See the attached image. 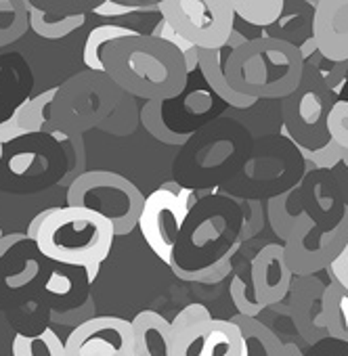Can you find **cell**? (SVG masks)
<instances>
[{
	"mask_svg": "<svg viewBox=\"0 0 348 356\" xmlns=\"http://www.w3.org/2000/svg\"><path fill=\"white\" fill-rule=\"evenodd\" d=\"M235 17L244 19L252 28H273L283 11L285 3L283 0H229Z\"/></svg>",
	"mask_w": 348,
	"mask_h": 356,
	"instance_id": "cell-27",
	"label": "cell"
},
{
	"mask_svg": "<svg viewBox=\"0 0 348 356\" xmlns=\"http://www.w3.org/2000/svg\"><path fill=\"white\" fill-rule=\"evenodd\" d=\"M19 136H24V132L17 128V124L11 118L7 122H0V145L11 143V140H15Z\"/></svg>",
	"mask_w": 348,
	"mask_h": 356,
	"instance_id": "cell-39",
	"label": "cell"
},
{
	"mask_svg": "<svg viewBox=\"0 0 348 356\" xmlns=\"http://www.w3.org/2000/svg\"><path fill=\"white\" fill-rule=\"evenodd\" d=\"M304 356H348V343L333 339V337H325V339L313 343Z\"/></svg>",
	"mask_w": 348,
	"mask_h": 356,
	"instance_id": "cell-36",
	"label": "cell"
},
{
	"mask_svg": "<svg viewBox=\"0 0 348 356\" xmlns=\"http://www.w3.org/2000/svg\"><path fill=\"white\" fill-rule=\"evenodd\" d=\"M198 202L200 200L196 197V191L181 187L177 181L164 183L147 195L139 218V231L145 243L164 264H172L179 235Z\"/></svg>",
	"mask_w": 348,
	"mask_h": 356,
	"instance_id": "cell-11",
	"label": "cell"
},
{
	"mask_svg": "<svg viewBox=\"0 0 348 356\" xmlns=\"http://www.w3.org/2000/svg\"><path fill=\"white\" fill-rule=\"evenodd\" d=\"M304 157L298 147L283 134L254 140L252 155L237 178L223 187L231 197L258 202L262 197H281L304 176Z\"/></svg>",
	"mask_w": 348,
	"mask_h": 356,
	"instance_id": "cell-6",
	"label": "cell"
},
{
	"mask_svg": "<svg viewBox=\"0 0 348 356\" xmlns=\"http://www.w3.org/2000/svg\"><path fill=\"white\" fill-rule=\"evenodd\" d=\"M333 107L331 90L319 72L306 63L298 90L283 99V136H287L300 153L319 151L331 143L329 111Z\"/></svg>",
	"mask_w": 348,
	"mask_h": 356,
	"instance_id": "cell-9",
	"label": "cell"
},
{
	"mask_svg": "<svg viewBox=\"0 0 348 356\" xmlns=\"http://www.w3.org/2000/svg\"><path fill=\"white\" fill-rule=\"evenodd\" d=\"M244 356H246V348H244Z\"/></svg>",
	"mask_w": 348,
	"mask_h": 356,
	"instance_id": "cell-44",
	"label": "cell"
},
{
	"mask_svg": "<svg viewBox=\"0 0 348 356\" xmlns=\"http://www.w3.org/2000/svg\"><path fill=\"white\" fill-rule=\"evenodd\" d=\"M298 197H300V193L294 189V191H290V193H285V195H281V197L271 200L269 218H271V225H273L275 233H277L283 241H287V239L304 225V220L310 216V214L306 212V208H302V210H298V212H292V210H294L292 204H294V200H298Z\"/></svg>",
	"mask_w": 348,
	"mask_h": 356,
	"instance_id": "cell-28",
	"label": "cell"
},
{
	"mask_svg": "<svg viewBox=\"0 0 348 356\" xmlns=\"http://www.w3.org/2000/svg\"><path fill=\"white\" fill-rule=\"evenodd\" d=\"M120 88L105 74L82 72L59 86L55 101L57 128L74 134L99 128L113 111Z\"/></svg>",
	"mask_w": 348,
	"mask_h": 356,
	"instance_id": "cell-10",
	"label": "cell"
},
{
	"mask_svg": "<svg viewBox=\"0 0 348 356\" xmlns=\"http://www.w3.org/2000/svg\"><path fill=\"white\" fill-rule=\"evenodd\" d=\"M233 53L231 47H225L221 51H200V74L210 86V90L229 107L233 109H250L258 101L250 99L246 95H239L229 78H227V59Z\"/></svg>",
	"mask_w": 348,
	"mask_h": 356,
	"instance_id": "cell-20",
	"label": "cell"
},
{
	"mask_svg": "<svg viewBox=\"0 0 348 356\" xmlns=\"http://www.w3.org/2000/svg\"><path fill=\"white\" fill-rule=\"evenodd\" d=\"M229 291H231V298H233V304L237 308V312L242 316H250V318H256L264 308L258 304L254 291H252V283L244 281L242 275L233 277L231 285H229Z\"/></svg>",
	"mask_w": 348,
	"mask_h": 356,
	"instance_id": "cell-32",
	"label": "cell"
},
{
	"mask_svg": "<svg viewBox=\"0 0 348 356\" xmlns=\"http://www.w3.org/2000/svg\"><path fill=\"white\" fill-rule=\"evenodd\" d=\"M55 210H57V206H55V208H47V210H42V212H40V214L30 222V227H28V233H26V235H28V239H30L32 243H34V239H36V235H38L40 227L49 220V216H51Z\"/></svg>",
	"mask_w": 348,
	"mask_h": 356,
	"instance_id": "cell-40",
	"label": "cell"
},
{
	"mask_svg": "<svg viewBox=\"0 0 348 356\" xmlns=\"http://www.w3.org/2000/svg\"><path fill=\"white\" fill-rule=\"evenodd\" d=\"M11 352L13 356H68L65 341H61V337L51 327L36 335L17 333L13 337Z\"/></svg>",
	"mask_w": 348,
	"mask_h": 356,
	"instance_id": "cell-30",
	"label": "cell"
},
{
	"mask_svg": "<svg viewBox=\"0 0 348 356\" xmlns=\"http://www.w3.org/2000/svg\"><path fill=\"white\" fill-rule=\"evenodd\" d=\"M136 120H141V109H136L134 105V97H130L128 92H120L118 103L111 111V115L99 126V130L107 132V134H116V136H124L130 134L136 126Z\"/></svg>",
	"mask_w": 348,
	"mask_h": 356,
	"instance_id": "cell-31",
	"label": "cell"
},
{
	"mask_svg": "<svg viewBox=\"0 0 348 356\" xmlns=\"http://www.w3.org/2000/svg\"><path fill=\"white\" fill-rule=\"evenodd\" d=\"M166 19L200 51H221L235 34V13L229 0H161Z\"/></svg>",
	"mask_w": 348,
	"mask_h": 356,
	"instance_id": "cell-13",
	"label": "cell"
},
{
	"mask_svg": "<svg viewBox=\"0 0 348 356\" xmlns=\"http://www.w3.org/2000/svg\"><path fill=\"white\" fill-rule=\"evenodd\" d=\"M292 279L294 273L287 264L283 243H269L254 256L250 283L262 308L281 302L292 289Z\"/></svg>",
	"mask_w": 348,
	"mask_h": 356,
	"instance_id": "cell-16",
	"label": "cell"
},
{
	"mask_svg": "<svg viewBox=\"0 0 348 356\" xmlns=\"http://www.w3.org/2000/svg\"><path fill=\"white\" fill-rule=\"evenodd\" d=\"M246 239L244 208L227 193L202 197L189 212L172 254V273L183 281L216 283Z\"/></svg>",
	"mask_w": 348,
	"mask_h": 356,
	"instance_id": "cell-1",
	"label": "cell"
},
{
	"mask_svg": "<svg viewBox=\"0 0 348 356\" xmlns=\"http://www.w3.org/2000/svg\"><path fill=\"white\" fill-rule=\"evenodd\" d=\"M302 157L306 161H310L317 170H331L333 165H338L344 157V151L331 140L327 147L319 149V151H308V153H302Z\"/></svg>",
	"mask_w": 348,
	"mask_h": 356,
	"instance_id": "cell-34",
	"label": "cell"
},
{
	"mask_svg": "<svg viewBox=\"0 0 348 356\" xmlns=\"http://www.w3.org/2000/svg\"><path fill=\"white\" fill-rule=\"evenodd\" d=\"M105 74L134 99L157 101L181 95L189 82L185 57L151 34L124 38L105 53Z\"/></svg>",
	"mask_w": 348,
	"mask_h": 356,
	"instance_id": "cell-2",
	"label": "cell"
},
{
	"mask_svg": "<svg viewBox=\"0 0 348 356\" xmlns=\"http://www.w3.org/2000/svg\"><path fill=\"white\" fill-rule=\"evenodd\" d=\"M38 273H40V264H38L34 258H28L26 264H24V268L17 270V273H13V275H9V277L5 279V283H7V287H11V289H19V287L30 285V283L38 277Z\"/></svg>",
	"mask_w": 348,
	"mask_h": 356,
	"instance_id": "cell-35",
	"label": "cell"
},
{
	"mask_svg": "<svg viewBox=\"0 0 348 356\" xmlns=\"http://www.w3.org/2000/svg\"><path fill=\"white\" fill-rule=\"evenodd\" d=\"M233 321L242 331L246 356H290L287 346L258 318L237 314Z\"/></svg>",
	"mask_w": 348,
	"mask_h": 356,
	"instance_id": "cell-25",
	"label": "cell"
},
{
	"mask_svg": "<svg viewBox=\"0 0 348 356\" xmlns=\"http://www.w3.org/2000/svg\"><path fill=\"white\" fill-rule=\"evenodd\" d=\"M315 212L310 214L313 220L321 227L333 229L338 225H331L329 218H333V222H342L348 216V204L344 200L342 189L331 181V178L323 176V174H310L306 178L304 185V208H313Z\"/></svg>",
	"mask_w": 348,
	"mask_h": 356,
	"instance_id": "cell-19",
	"label": "cell"
},
{
	"mask_svg": "<svg viewBox=\"0 0 348 356\" xmlns=\"http://www.w3.org/2000/svg\"><path fill=\"white\" fill-rule=\"evenodd\" d=\"M323 314L329 337L348 343V291L333 279L325 285Z\"/></svg>",
	"mask_w": 348,
	"mask_h": 356,
	"instance_id": "cell-26",
	"label": "cell"
},
{
	"mask_svg": "<svg viewBox=\"0 0 348 356\" xmlns=\"http://www.w3.org/2000/svg\"><path fill=\"white\" fill-rule=\"evenodd\" d=\"M306 61L298 47L271 38H250L227 59V78L231 86L250 99H287L304 76Z\"/></svg>",
	"mask_w": 348,
	"mask_h": 356,
	"instance_id": "cell-5",
	"label": "cell"
},
{
	"mask_svg": "<svg viewBox=\"0 0 348 356\" xmlns=\"http://www.w3.org/2000/svg\"><path fill=\"white\" fill-rule=\"evenodd\" d=\"M174 356H244V337L233 318H214L204 304H189L170 321Z\"/></svg>",
	"mask_w": 348,
	"mask_h": 356,
	"instance_id": "cell-12",
	"label": "cell"
},
{
	"mask_svg": "<svg viewBox=\"0 0 348 356\" xmlns=\"http://www.w3.org/2000/svg\"><path fill=\"white\" fill-rule=\"evenodd\" d=\"M313 38L327 61L348 63V0L315 3Z\"/></svg>",
	"mask_w": 348,
	"mask_h": 356,
	"instance_id": "cell-17",
	"label": "cell"
},
{
	"mask_svg": "<svg viewBox=\"0 0 348 356\" xmlns=\"http://www.w3.org/2000/svg\"><path fill=\"white\" fill-rule=\"evenodd\" d=\"M3 147H5V145H0V159H3Z\"/></svg>",
	"mask_w": 348,
	"mask_h": 356,
	"instance_id": "cell-42",
	"label": "cell"
},
{
	"mask_svg": "<svg viewBox=\"0 0 348 356\" xmlns=\"http://www.w3.org/2000/svg\"><path fill=\"white\" fill-rule=\"evenodd\" d=\"M3 237H5V235H3V229H0V239H3Z\"/></svg>",
	"mask_w": 348,
	"mask_h": 356,
	"instance_id": "cell-43",
	"label": "cell"
},
{
	"mask_svg": "<svg viewBox=\"0 0 348 356\" xmlns=\"http://www.w3.org/2000/svg\"><path fill=\"white\" fill-rule=\"evenodd\" d=\"M254 149L250 130L233 120L219 118L198 130L172 161V176L181 187H225L242 174Z\"/></svg>",
	"mask_w": 348,
	"mask_h": 356,
	"instance_id": "cell-3",
	"label": "cell"
},
{
	"mask_svg": "<svg viewBox=\"0 0 348 356\" xmlns=\"http://www.w3.org/2000/svg\"><path fill=\"white\" fill-rule=\"evenodd\" d=\"M30 13V30L45 40H61L86 24L84 13H61L55 9H45L38 3L26 0Z\"/></svg>",
	"mask_w": 348,
	"mask_h": 356,
	"instance_id": "cell-23",
	"label": "cell"
},
{
	"mask_svg": "<svg viewBox=\"0 0 348 356\" xmlns=\"http://www.w3.org/2000/svg\"><path fill=\"white\" fill-rule=\"evenodd\" d=\"M348 245V216L333 229L321 227L308 216L304 225L283 243L285 258L296 277H310L331 262Z\"/></svg>",
	"mask_w": 348,
	"mask_h": 356,
	"instance_id": "cell-14",
	"label": "cell"
},
{
	"mask_svg": "<svg viewBox=\"0 0 348 356\" xmlns=\"http://www.w3.org/2000/svg\"><path fill=\"white\" fill-rule=\"evenodd\" d=\"M22 241H30L26 233H11V235H5L3 239H0V258H3L9 250H13L17 243Z\"/></svg>",
	"mask_w": 348,
	"mask_h": 356,
	"instance_id": "cell-41",
	"label": "cell"
},
{
	"mask_svg": "<svg viewBox=\"0 0 348 356\" xmlns=\"http://www.w3.org/2000/svg\"><path fill=\"white\" fill-rule=\"evenodd\" d=\"M59 95V86H53L32 99H26L11 115L17 128L26 134H53L57 130L55 122V101Z\"/></svg>",
	"mask_w": 348,
	"mask_h": 356,
	"instance_id": "cell-22",
	"label": "cell"
},
{
	"mask_svg": "<svg viewBox=\"0 0 348 356\" xmlns=\"http://www.w3.org/2000/svg\"><path fill=\"white\" fill-rule=\"evenodd\" d=\"M113 225L97 212L63 206L40 227L34 243L36 250L61 266L82 268L86 283H95L103 260H107L113 239Z\"/></svg>",
	"mask_w": 348,
	"mask_h": 356,
	"instance_id": "cell-4",
	"label": "cell"
},
{
	"mask_svg": "<svg viewBox=\"0 0 348 356\" xmlns=\"http://www.w3.org/2000/svg\"><path fill=\"white\" fill-rule=\"evenodd\" d=\"M134 356H174L172 327L155 310H143L132 318Z\"/></svg>",
	"mask_w": 348,
	"mask_h": 356,
	"instance_id": "cell-21",
	"label": "cell"
},
{
	"mask_svg": "<svg viewBox=\"0 0 348 356\" xmlns=\"http://www.w3.org/2000/svg\"><path fill=\"white\" fill-rule=\"evenodd\" d=\"M323 293L325 285L310 277H300L294 285V321L300 335L310 346L329 337L323 314Z\"/></svg>",
	"mask_w": 348,
	"mask_h": 356,
	"instance_id": "cell-18",
	"label": "cell"
},
{
	"mask_svg": "<svg viewBox=\"0 0 348 356\" xmlns=\"http://www.w3.org/2000/svg\"><path fill=\"white\" fill-rule=\"evenodd\" d=\"M329 270H331V279L338 281V283L348 291V245H346V248L342 250V254L331 262Z\"/></svg>",
	"mask_w": 348,
	"mask_h": 356,
	"instance_id": "cell-38",
	"label": "cell"
},
{
	"mask_svg": "<svg viewBox=\"0 0 348 356\" xmlns=\"http://www.w3.org/2000/svg\"><path fill=\"white\" fill-rule=\"evenodd\" d=\"M30 30V13L26 0H0V49L26 36Z\"/></svg>",
	"mask_w": 348,
	"mask_h": 356,
	"instance_id": "cell-29",
	"label": "cell"
},
{
	"mask_svg": "<svg viewBox=\"0 0 348 356\" xmlns=\"http://www.w3.org/2000/svg\"><path fill=\"white\" fill-rule=\"evenodd\" d=\"M139 34L141 32H136L128 26H118V24H103V26L93 28L88 32V36L84 40V49H82V61H84L86 70L95 72V74H105V53L109 51V47H113L116 42H120L124 38H132Z\"/></svg>",
	"mask_w": 348,
	"mask_h": 356,
	"instance_id": "cell-24",
	"label": "cell"
},
{
	"mask_svg": "<svg viewBox=\"0 0 348 356\" xmlns=\"http://www.w3.org/2000/svg\"><path fill=\"white\" fill-rule=\"evenodd\" d=\"M74 287H76L74 279L65 273H59V270H55L47 283V291H51L53 296H70L74 291Z\"/></svg>",
	"mask_w": 348,
	"mask_h": 356,
	"instance_id": "cell-37",
	"label": "cell"
},
{
	"mask_svg": "<svg viewBox=\"0 0 348 356\" xmlns=\"http://www.w3.org/2000/svg\"><path fill=\"white\" fill-rule=\"evenodd\" d=\"M68 206L97 212L113 225L116 235L139 229L145 195L126 176L111 170H88L68 187Z\"/></svg>",
	"mask_w": 348,
	"mask_h": 356,
	"instance_id": "cell-8",
	"label": "cell"
},
{
	"mask_svg": "<svg viewBox=\"0 0 348 356\" xmlns=\"http://www.w3.org/2000/svg\"><path fill=\"white\" fill-rule=\"evenodd\" d=\"M159 3H120V0H105V3H99L93 13L99 17H124L130 15L134 11H143V7H157Z\"/></svg>",
	"mask_w": 348,
	"mask_h": 356,
	"instance_id": "cell-33",
	"label": "cell"
},
{
	"mask_svg": "<svg viewBox=\"0 0 348 356\" xmlns=\"http://www.w3.org/2000/svg\"><path fill=\"white\" fill-rule=\"evenodd\" d=\"M223 111L225 103L210 90L206 80L193 82V76H189L181 95L147 101L141 107V124L155 140L181 149L198 130L223 118Z\"/></svg>",
	"mask_w": 348,
	"mask_h": 356,
	"instance_id": "cell-7",
	"label": "cell"
},
{
	"mask_svg": "<svg viewBox=\"0 0 348 356\" xmlns=\"http://www.w3.org/2000/svg\"><path fill=\"white\" fill-rule=\"evenodd\" d=\"M68 356H134L132 321L120 316H90L74 327L65 339Z\"/></svg>",
	"mask_w": 348,
	"mask_h": 356,
	"instance_id": "cell-15",
	"label": "cell"
}]
</instances>
